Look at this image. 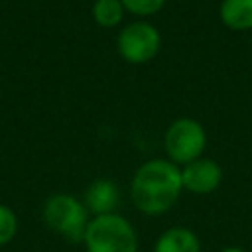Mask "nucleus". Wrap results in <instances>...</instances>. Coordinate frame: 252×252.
<instances>
[{"label": "nucleus", "instance_id": "9d476101", "mask_svg": "<svg viewBox=\"0 0 252 252\" xmlns=\"http://www.w3.org/2000/svg\"><path fill=\"white\" fill-rule=\"evenodd\" d=\"M124 6L120 0H94L93 4V18L102 28H114L124 18Z\"/></svg>", "mask_w": 252, "mask_h": 252}, {"label": "nucleus", "instance_id": "423d86ee", "mask_svg": "<svg viewBox=\"0 0 252 252\" xmlns=\"http://www.w3.org/2000/svg\"><path fill=\"white\" fill-rule=\"evenodd\" d=\"M222 181V167L209 158H199L181 167L183 191L193 195H209L219 189Z\"/></svg>", "mask_w": 252, "mask_h": 252}, {"label": "nucleus", "instance_id": "f03ea898", "mask_svg": "<svg viewBox=\"0 0 252 252\" xmlns=\"http://www.w3.org/2000/svg\"><path fill=\"white\" fill-rule=\"evenodd\" d=\"M83 244L87 252H138V234L126 217L110 213L91 217Z\"/></svg>", "mask_w": 252, "mask_h": 252}, {"label": "nucleus", "instance_id": "39448f33", "mask_svg": "<svg viewBox=\"0 0 252 252\" xmlns=\"http://www.w3.org/2000/svg\"><path fill=\"white\" fill-rule=\"evenodd\" d=\"M161 45V37L156 26L148 22H132L116 37V49L120 57L132 65L152 61Z\"/></svg>", "mask_w": 252, "mask_h": 252}, {"label": "nucleus", "instance_id": "f257e3e1", "mask_svg": "<svg viewBox=\"0 0 252 252\" xmlns=\"http://www.w3.org/2000/svg\"><path fill=\"white\" fill-rule=\"evenodd\" d=\"M181 191V167L163 158L142 163L130 183L134 207L148 217H159L173 209Z\"/></svg>", "mask_w": 252, "mask_h": 252}, {"label": "nucleus", "instance_id": "f8f14e48", "mask_svg": "<svg viewBox=\"0 0 252 252\" xmlns=\"http://www.w3.org/2000/svg\"><path fill=\"white\" fill-rule=\"evenodd\" d=\"M124 10L134 14V16H152V14H158L165 0H120Z\"/></svg>", "mask_w": 252, "mask_h": 252}, {"label": "nucleus", "instance_id": "7ed1b4c3", "mask_svg": "<svg viewBox=\"0 0 252 252\" xmlns=\"http://www.w3.org/2000/svg\"><path fill=\"white\" fill-rule=\"evenodd\" d=\"M41 219L45 226L59 234L61 238L79 244L83 242L87 224L91 220V213L85 203L71 193H55L45 199L41 209Z\"/></svg>", "mask_w": 252, "mask_h": 252}, {"label": "nucleus", "instance_id": "ddd939ff", "mask_svg": "<svg viewBox=\"0 0 252 252\" xmlns=\"http://www.w3.org/2000/svg\"><path fill=\"white\" fill-rule=\"evenodd\" d=\"M220 252H248V250L242 248V246H224Z\"/></svg>", "mask_w": 252, "mask_h": 252}, {"label": "nucleus", "instance_id": "20e7f679", "mask_svg": "<svg viewBox=\"0 0 252 252\" xmlns=\"http://www.w3.org/2000/svg\"><path fill=\"white\" fill-rule=\"evenodd\" d=\"M207 146V134L201 122L195 118H177L173 120L163 136V148L167 159L175 165H187L203 158Z\"/></svg>", "mask_w": 252, "mask_h": 252}, {"label": "nucleus", "instance_id": "6e6552de", "mask_svg": "<svg viewBox=\"0 0 252 252\" xmlns=\"http://www.w3.org/2000/svg\"><path fill=\"white\" fill-rule=\"evenodd\" d=\"M154 252H203V246L189 226H171L156 238Z\"/></svg>", "mask_w": 252, "mask_h": 252}, {"label": "nucleus", "instance_id": "1a4fd4ad", "mask_svg": "<svg viewBox=\"0 0 252 252\" xmlns=\"http://www.w3.org/2000/svg\"><path fill=\"white\" fill-rule=\"evenodd\" d=\"M220 22L234 30H252V0H222L219 10Z\"/></svg>", "mask_w": 252, "mask_h": 252}, {"label": "nucleus", "instance_id": "9b49d317", "mask_svg": "<svg viewBox=\"0 0 252 252\" xmlns=\"http://www.w3.org/2000/svg\"><path fill=\"white\" fill-rule=\"evenodd\" d=\"M18 232V217L16 213L8 207L0 203V246H6L14 240Z\"/></svg>", "mask_w": 252, "mask_h": 252}, {"label": "nucleus", "instance_id": "0eeeda50", "mask_svg": "<svg viewBox=\"0 0 252 252\" xmlns=\"http://www.w3.org/2000/svg\"><path fill=\"white\" fill-rule=\"evenodd\" d=\"M83 203L91 217L116 213L120 203V189L112 179H94L83 195Z\"/></svg>", "mask_w": 252, "mask_h": 252}]
</instances>
